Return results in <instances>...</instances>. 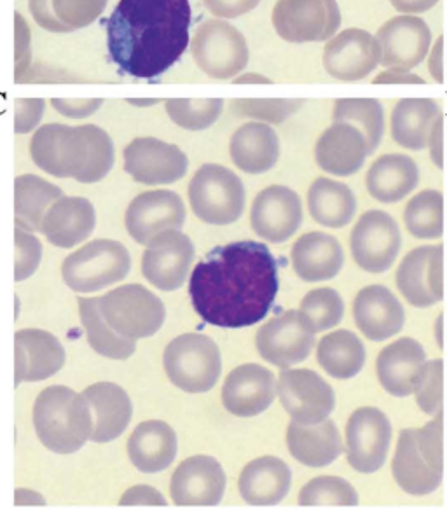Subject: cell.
I'll return each mask as SVG.
<instances>
[{
	"mask_svg": "<svg viewBox=\"0 0 447 512\" xmlns=\"http://www.w3.org/2000/svg\"><path fill=\"white\" fill-rule=\"evenodd\" d=\"M280 291L278 263L268 245L234 242L208 252L194 266L189 296L210 326L241 329L266 319Z\"/></svg>",
	"mask_w": 447,
	"mask_h": 512,
	"instance_id": "1",
	"label": "cell"
},
{
	"mask_svg": "<svg viewBox=\"0 0 447 512\" xmlns=\"http://www.w3.org/2000/svg\"><path fill=\"white\" fill-rule=\"evenodd\" d=\"M189 0H119L105 20L107 49L121 76L154 81L189 48Z\"/></svg>",
	"mask_w": 447,
	"mask_h": 512,
	"instance_id": "2",
	"label": "cell"
},
{
	"mask_svg": "<svg viewBox=\"0 0 447 512\" xmlns=\"http://www.w3.org/2000/svg\"><path fill=\"white\" fill-rule=\"evenodd\" d=\"M30 154L35 165L58 179L95 184L114 167V144L100 126L49 123L34 133Z\"/></svg>",
	"mask_w": 447,
	"mask_h": 512,
	"instance_id": "3",
	"label": "cell"
},
{
	"mask_svg": "<svg viewBox=\"0 0 447 512\" xmlns=\"http://www.w3.org/2000/svg\"><path fill=\"white\" fill-rule=\"evenodd\" d=\"M392 474L397 485L414 497L439 490L444 476V411L420 429L400 432Z\"/></svg>",
	"mask_w": 447,
	"mask_h": 512,
	"instance_id": "4",
	"label": "cell"
},
{
	"mask_svg": "<svg viewBox=\"0 0 447 512\" xmlns=\"http://www.w3.org/2000/svg\"><path fill=\"white\" fill-rule=\"evenodd\" d=\"M34 427L49 451L70 455L81 450L93 432V420L83 394L72 388L53 385L35 399Z\"/></svg>",
	"mask_w": 447,
	"mask_h": 512,
	"instance_id": "5",
	"label": "cell"
},
{
	"mask_svg": "<svg viewBox=\"0 0 447 512\" xmlns=\"http://www.w3.org/2000/svg\"><path fill=\"white\" fill-rule=\"evenodd\" d=\"M166 376L175 387L189 394H205L221 378V350L205 334H182L166 346L163 355Z\"/></svg>",
	"mask_w": 447,
	"mask_h": 512,
	"instance_id": "6",
	"label": "cell"
},
{
	"mask_svg": "<svg viewBox=\"0 0 447 512\" xmlns=\"http://www.w3.org/2000/svg\"><path fill=\"white\" fill-rule=\"evenodd\" d=\"M97 299L105 322L126 340L151 338L165 324L163 301L144 285H123Z\"/></svg>",
	"mask_w": 447,
	"mask_h": 512,
	"instance_id": "7",
	"label": "cell"
},
{
	"mask_svg": "<svg viewBox=\"0 0 447 512\" xmlns=\"http://www.w3.org/2000/svg\"><path fill=\"white\" fill-rule=\"evenodd\" d=\"M187 193L194 215L207 224H233L245 210L243 182L236 173L222 165H203L194 173Z\"/></svg>",
	"mask_w": 447,
	"mask_h": 512,
	"instance_id": "8",
	"label": "cell"
},
{
	"mask_svg": "<svg viewBox=\"0 0 447 512\" xmlns=\"http://www.w3.org/2000/svg\"><path fill=\"white\" fill-rule=\"evenodd\" d=\"M130 266V252L123 243L95 240L63 261L62 277L72 291L86 294L117 284L128 275Z\"/></svg>",
	"mask_w": 447,
	"mask_h": 512,
	"instance_id": "9",
	"label": "cell"
},
{
	"mask_svg": "<svg viewBox=\"0 0 447 512\" xmlns=\"http://www.w3.org/2000/svg\"><path fill=\"white\" fill-rule=\"evenodd\" d=\"M191 53L198 69L217 81L240 76L250 60L245 35L224 20L205 21L194 34Z\"/></svg>",
	"mask_w": 447,
	"mask_h": 512,
	"instance_id": "10",
	"label": "cell"
},
{
	"mask_svg": "<svg viewBox=\"0 0 447 512\" xmlns=\"http://www.w3.org/2000/svg\"><path fill=\"white\" fill-rule=\"evenodd\" d=\"M271 21L283 41L306 44L332 39L343 18L337 0H276Z\"/></svg>",
	"mask_w": 447,
	"mask_h": 512,
	"instance_id": "11",
	"label": "cell"
},
{
	"mask_svg": "<svg viewBox=\"0 0 447 512\" xmlns=\"http://www.w3.org/2000/svg\"><path fill=\"white\" fill-rule=\"evenodd\" d=\"M392 436V422L381 409L364 406L353 411L344 427V453L351 469L378 472L392 448Z\"/></svg>",
	"mask_w": 447,
	"mask_h": 512,
	"instance_id": "12",
	"label": "cell"
},
{
	"mask_svg": "<svg viewBox=\"0 0 447 512\" xmlns=\"http://www.w3.org/2000/svg\"><path fill=\"white\" fill-rule=\"evenodd\" d=\"M276 395L290 418L303 425L322 423L336 409L334 388L311 369H283Z\"/></svg>",
	"mask_w": 447,
	"mask_h": 512,
	"instance_id": "13",
	"label": "cell"
},
{
	"mask_svg": "<svg viewBox=\"0 0 447 512\" xmlns=\"http://www.w3.org/2000/svg\"><path fill=\"white\" fill-rule=\"evenodd\" d=\"M402 236L399 224L383 210H367L351 231L353 261L367 273H385L399 256Z\"/></svg>",
	"mask_w": 447,
	"mask_h": 512,
	"instance_id": "14",
	"label": "cell"
},
{
	"mask_svg": "<svg viewBox=\"0 0 447 512\" xmlns=\"http://www.w3.org/2000/svg\"><path fill=\"white\" fill-rule=\"evenodd\" d=\"M315 334L301 310H289L259 329L255 346L269 364L290 369L310 357L315 346Z\"/></svg>",
	"mask_w": 447,
	"mask_h": 512,
	"instance_id": "15",
	"label": "cell"
},
{
	"mask_svg": "<svg viewBox=\"0 0 447 512\" xmlns=\"http://www.w3.org/2000/svg\"><path fill=\"white\" fill-rule=\"evenodd\" d=\"M322 63L337 81H362L381 65V46L376 35L364 28H346L327 41Z\"/></svg>",
	"mask_w": 447,
	"mask_h": 512,
	"instance_id": "16",
	"label": "cell"
},
{
	"mask_svg": "<svg viewBox=\"0 0 447 512\" xmlns=\"http://www.w3.org/2000/svg\"><path fill=\"white\" fill-rule=\"evenodd\" d=\"M400 294L414 308H430L444 299V245H425L407 254L397 270Z\"/></svg>",
	"mask_w": 447,
	"mask_h": 512,
	"instance_id": "17",
	"label": "cell"
},
{
	"mask_svg": "<svg viewBox=\"0 0 447 512\" xmlns=\"http://www.w3.org/2000/svg\"><path fill=\"white\" fill-rule=\"evenodd\" d=\"M385 69L413 70L420 65L434 44L432 30L418 14H399L383 23L376 34Z\"/></svg>",
	"mask_w": 447,
	"mask_h": 512,
	"instance_id": "18",
	"label": "cell"
},
{
	"mask_svg": "<svg viewBox=\"0 0 447 512\" xmlns=\"http://www.w3.org/2000/svg\"><path fill=\"white\" fill-rule=\"evenodd\" d=\"M186 222V207L173 191L158 189L138 194L124 215L131 238L140 245H151L166 231H180Z\"/></svg>",
	"mask_w": 447,
	"mask_h": 512,
	"instance_id": "19",
	"label": "cell"
},
{
	"mask_svg": "<svg viewBox=\"0 0 447 512\" xmlns=\"http://www.w3.org/2000/svg\"><path fill=\"white\" fill-rule=\"evenodd\" d=\"M124 170L138 184H173L187 173L189 160L175 144L142 137L130 142L123 153Z\"/></svg>",
	"mask_w": 447,
	"mask_h": 512,
	"instance_id": "20",
	"label": "cell"
},
{
	"mask_svg": "<svg viewBox=\"0 0 447 512\" xmlns=\"http://www.w3.org/2000/svg\"><path fill=\"white\" fill-rule=\"evenodd\" d=\"M255 235L269 243H285L303 224V203L296 191L285 186L262 189L250 210Z\"/></svg>",
	"mask_w": 447,
	"mask_h": 512,
	"instance_id": "21",
	"label": "cell"
},
{
	"mask_svg": "<svg viewBox=\"0 0 447 512\" xmlns=\"http://www.w3.org/2000/svg\"><path fill=\"white\" fill-rule=\"evenodd\" d=\"M194 259V243L180 231L159 235L142 257V273L161 291H177L186 284Z\"/></svg>",
	"mask_w": 447,
	"mask_h": 512,
	"instance_id": "22",
	"label": "cell"
},
{
	"mask_svg": "<svg viewBox=\"0 0 447 512\" xmlns=\"http://www.w3.org/2000/svg\"><path fill=\"white\" fill-rule=\"evenodd\" d=\"M226 490V472L215 458L196 455L177 467L170 493L177 506H217Z\"/></svg>",
	"mask_w": 447,
	"mask_h": 512,
	"instance_id": "23",
	"label": "cell"
},
{
	"mask_svg": "<svg viewBox=\"0 0 447 512\" xmlns=\"http://www.w3.org/2000/svg\"><path fill=\"white\" fill-rule=\"evenodd\" d=\"M276 397V376L259 364H243L233 369L222 388L227 411L240 418L264 413Z\"/></svg>",
	"mask_w": 447,
	"mask_h": 512,
	"instance_id": "24",
	"label": "cell"
},
{
	"mask_svg": "<svg viewBox=\"0 0 447 512\" xmlns=\"http://www.w3.org/2000/svg\"><path fill=\"white\" fill-rule=\"evenodd\" d=\"M353 320L367 340L386 341L406 326V310L385 285H367L353 301Z\"/></svg>",
	"mask_w": 447,
	"mask_h": 512,
	"instance_id": "25",
	"label": "cell"
},
{
	"mask_svg": "<svg viewBox=\"0 0 447 512\" xmlns=\"http://www.w3.org/2000/svg\"><path fill=\"white\" fill-rule=\"evenodd\" d=\"M14 378L44 381L55 376L65 364V350L56 336L42 329H21L14 336Z\"/></svg>",
	"mask_w": 447,
	"mask_h": 512,
	"instance_id": "26",
	"label": "cell"
},
{
	"mask_svg": "<svg viewBox=\"0 0 447 512\" xmlns=\"http://www.w3.org/2000/svg\"><path fill=\"white\" fill-rule=\"evenodd\" d=\"M369 147L364 133L350 123H332L317 140L315 161L324 172L350 177L364 167Z\"/></svg>",
	"mask_w": 447,
	"mask_h": 512,
	"instance_id": "27",
	"label": "cell"
},
{
	"mask_svg": "<svg viewBox=\"0 0 447 512\" xmlns=\"http://www.w3.org/2000/svg\"><path fill=\"white\" fill-rule=\"evenodd\" d=\"M97 215L90 200L79 196H62L44 215L42 235L60 249H72L77 243L90 238L95 231Z\"/></svg>",
	"mask_w": 447,
	"mask_h": 512,
	"instance_id": "28",
	"label": "cell"
},
{
	"mask_svg": "<svg viewBox=\"0 0 447 512\" xmlns=\"http://www.w3.org/2000/svg\"><path fill=\"white\" fill-rule=\"evenodd\" d=\"M83 397L88 402L93 420V443H111L130 425L133 406L130 395L116 383H95L86 388Z\"/></svg>",
	"mask_w": 447,
	"mask_h": 512,
	"instance_id": "29",
	"label": "cell"
},
{
	"mask_svg": "<svg viewBox=\"0 0 447 512\" xmlns=\"http://www.w3.org/2000/svg\"><path fill=\"white\" fill-rule=\"evenodd\" d=\"M427 360L425 348L413 338H400L385 346L376 360L381 387L393 397L413 395L414 383Z\"/></svg>",
	"mask_w": 447,
	"mask_h": 512,
	"instance_id": "30",
	"label": "cell"
},
{
	"mask_svg": "<svg viewBox=\"0 0 447 512\" xmlns=\"http://www.w3.org/2000/svg\"><path fill=\"white\" fill-rule=\"evenodd\" d=\"M292 268L304 282H327L343 268L344 252L336 236L311 231L292 247Z\"/></svg>",
	"mask_w": 447,
	"mask_h": 512,
	"instance_id": "31",
	"label": "cell"
},
{
	"mask_svg": "<svg viewBox=\"0 0 447 512\" xmlns=\"http://www.w3.org/2000/svg\"><path fill=\"white\" fill-rule=\"evenodd\" d=\"M287 446L299 464L313 469L331 465L344 451L343 437L331 418L317 425H303L292 420L287 429Z\"/></svg>",
	"mask_w": 447,
	"mask_h": 512,
	"instance_id": "32",
	"label": "cell"
},
{
	"mask_svg": "<svg viewBox=\"0 0 447 512\" xmlns=\"http://www.w3.org/2000/svg\"><path fill=\"white\" fill-rule=\"evenodd\" d=\"M292 472L276 457H261L241 471L238 488L241 499L250 506H276L290 492Z\"/></svg>",
	"mask_w": 447,
	"mask_h": 512,
	"instance_id": "33",
	"label": "cell"
},
{
	"mask_svg": "<svg viewBox=\"0 0 447 512\" xmlns=\"http://www.w3.org/2000/svg\"><path fill=\"white\" fill-rule=\"evenodd\" d=\"M229 154L234 165L243 172L250 175L266 173L278 163L280 139L268 123H247L233 133Z\"/></svg>",
	"mask_w": 447,
	"mask_h": 512,
	"instance_id": "34",
	"label": "cell"
},
{
	"mask_svg": "<svg viewBox=\"0 0 447 512\" xmlns=\"http://www.w3.org/2000/svg\"><path fill=\"white\" fill-rule=\"evenodd\" d=\"M365 184L374 200L397 203L420 184V168L407 154H383L367 170Z\"/></svg>",
	"mask_w": 447,
	"mask_h": 512,
	"instance_id": "35",
	"label": "cell"
},
{
	"mask_svg": "<svg viewBox=\"0 0 447 512\" xmlns=\"http://www.w3.org/2000/svg\"><path fill=\"white\" fill-rule=\"evenodd\" d=\"M128 455L140 472L165 471L177 455V434L168 423L159 420L140 423L128 441Z\"/></svg>",
	"mask_w": 447,
	"mask_h": 512,
	"instance_id": "36",
	"label": "cell"
},
{
	"mask_svg": "<svg viewBox=\"0 0 447 512\" xmlns=\"http://www.w3.org/2000/svg\"><path fill=\"white\" fill-rule=\"evenodd\" d=\"M109 0H28V9L39 27L53 34H70L90 27Z\"/></svg>",
	"mask_w": 447,
	"mask_h": 512,
	"instance_id": "37",
	"label": "cell"
},
{
	"mask_svg": "<svg viewBox=\"0 0 447 512\" xmlns=\"http://www.w3.org/2000/svg\"><path fill=\"white\" fill-rule=\"evenodd\" d=\"M441 114V105L434 98H402L393 107L392 139L409 151L425 149Z\"/></svg>",
	"mask_w": 447,
	"mask_h": 512,
	"instance_id": "38",
	"label": "cell"
},
{
	"mask_svg": "<svg viewBox=\"0 0 447 512\" xmlns=\"http://www.w3.org/2000/svg\"><path fill=\"white\" fill-rule=\"evenodd\" d=\"M308 210L318 224L341 229L357 214V198L344 182L318 177L308 191Z\"/></svg>",
	"mask_w": 447,
	"mask_h": 512,
	"instance_id": "39",
	"label": "cell"
},
{
	"mask_svg": "<svg viewBox=\"0 0 447 512\" xmlns=\"http://www.w3.org/2000/svg\"><path fill=\"white\" fill-rule=\"evenodd\" d=\"M63 194L60 187L48 180L25 173L14 180V221L16 228L25 231H41L42 219L49 207L60 200Z\"/></svg>",
	"mask_w": 447,
	"mask_h": 512,
	"instance_id": "40",
	"label": "cell"
},
{
	"mask_svg": "<svg viewBox=\"0 0 447 512\" xmlns=\"http://www.w3.org/2000/svg\"><path fill=\"white\" fill-rule=\"evenodd\" d=\"M365 346L357 334L337 329L325 334L317 346L318 364L336 380H351L365 366Z\"/></svg>",
	"mask_w": 447,
	"mask_h": 512,
	"instance_id": "41",
	"label": "cell"
},
{
	"mask_svg": "<svg viewBox=\"0 0 447 512\" xmlns=\"http://www.w3.org/2000/svg\"><path fill=\"white\" fill-rule=\"evenodd\" d=\"M79 313L88 343L107 359L126 360L137 350V341L126 340L105 322L97 298H79Z\"/></svg>",
	"mask_w": 447,
	"mask_h": 512,
	"instance_id": "42",
	"label": "cell"
},
{
	"mask_svg": "<svg viewBox=\"0 0 447 512\" xmlns=\"http://www.w3.org/2000/svg\"><path fill=\"white\" fill-rule=\"evenodd\" d=\"M332 123H350L364 133L369 154L376 153L385 133V109L376 98H341L334 102Z\"/></svg>",
	"mask_w": 447,
	"mask_h": 512,
	"instance_id": "43",
	"label": "cell"
},
{
	"mask_svg": "<svg viewBox=\"0 0 447 512\" xmlns=\"http://www.w3.org/2000/svg\"><path fill=\"white\" fill-rule=\"evenodd\" d=\"M402 217L409 235L414 238H441L444 231V196L437 189H425L409 200Z\"/></svg>",
	"mask_w": 447,
	"mask_h": 512,
	"instance_id": "44",
	"label": "cell"
},
{
	"mask_svg": "<svg viewBox=\"0 0 447 512\" xmlns=\"http://www.w3.org/2000/svg\"><path fill=\"white\" fill-rule=\"evenodd\" d=\"M297 502L303 507H353L358 506V493L346 479L318 476L303 486Z\"/></svg>",
	"mask_w": 447,
	"mask_h": 512,
	"instance_id": "45",
	"label": "cell"
},
{
	"mask_svg": "<svg viewBox=\"0 0 447 512\" xmlns=\"http://www.w3.org/2000/svg\"><path fill=\"white\" fill-rule=\"evenodd\" d=\"M165 107L175 125L189 132H201L210 128L217 119L221 118L224 100L221 98L166 100Z\"/></svg>",
	"mask_w": 447,
	"mask_h": 512,
	"instance_id": "46",
	"label": "cell"
},
{
	"mask_svg": "<svg viewBox=\"0 0 447 512\" xmlns=\"http://www.w3.org/2000/svg\"><path fill=\"white\" fill-rule=\"evenodd\" d=\"M299 310L310 322L313 331L322 333L341 324L344 317V301L339 292L331 287H322L308 292L301 301Z\"/></svg>",
	"mask_w": 447,
	"mask_h": 512,
	"instance_id": "47",
	"label": "cell"
},
{
	"mask_svg": "<svg viewBox=\"0 0 447 512\" xmlns=\"http://www.w3.org/2000/svg\"><path fill=\"white\" fill-rule=\"evenodd\" d=\"M304 100L296 98H238L233 100V111L241 118H252L268 125H282L283 121L292 118L301 107Z\"/></svg>",
	"mask_w": 447,
	"mask_h": 512,
	"instance_id": "48",
	"label": "cell"
},
{
	"mask_svg": "<svg viewBox=\"0 0 447 512\" xmlns=\"http://www.w3.org/2000/svg\"><path fill=\"white\" fill-rule=\"evenodd\" d=\"M413 395L421 411L435 416L444 406V360H425L414 383Z\"/></svg>",
	"mask_w": 447,
	"mask_h": 512,
	"instance_id": "49",
	"label": "cell"
},
{
	"mask_svg": "<svg viewBox=\"0 0 447 512\" xmlns=\"http://www.w3.org/2000/svg\"><path fill=\"white\" fill-rule=\"evenodd\" d=\"M14 280L23 282L32 277L39 264H41L42 245L34 235H30L25 229L16 228L14 231Z\"/></svg>",
	"mask_w": 447,
	"mask_h": 512,
	"instance_id": "50",
	"label": "cell"
},
{
	"mask_svg": "<svg viewBox=\"0 0 447 512\" xmlns=\"http://www.w3.org/2000/svg\"><path fill=\"white\" fill-rule=\"evenodd\" d=\"M16 23V58H14V81L21 83L25 81V74L32 63V37L27 21L20 13H14Z\"/></svg>",
	"mask_w": 447,
	"mask_h": 512,
	"instance_id": "51",
	"label": "cell"
},
{
	"mask_svg": "<svg viewBox=\"0 0 447 512\" xmlns=\"http://www.w3.org/2000/svg\"><path fill=\"white\" fill-rule=\"evenodd\" d=\"M46 102L42 98H16L14 102V132L18 135L34 132L41 123Z\"/></svg>",
	"mask_w": 447,
	"mask_h": 512,
	"instance_id": "52",
	"label": "cell"
},
{
	"mask_svg": "<svg viewBox=\"0 0 447 512\" xmlns=\"http://www.w3.org/2000/svg\"><path fill=\"white\" fill-rule=\"evenodd\" d=\"M51 105L62 116L70 119L90 118L104 105V100L91 98V100H70V98H53Z\"/></svg>",
	"mask_w": 447,
	"mask_h": 512,
	"instance_id": "53",
	"label": "cell"
},
{
	"mask_svg": "<svg viewBox=\"0 0 447 512\" xmlns=\"http://www.w3.org/2000/svg\"><path fill=\"white\" fill-rule=\"evenodd\" d=\"M203 2L210 13L224 20L240 18L243 14L254 11L255 7L261 4V0H203Z\"/></svg>",
	"mask_w": 447,
	"mask_h": 512,
	"instance_id": "54",
	"label": "cell"
},
{
	"mask_svg": "<svg viewBox=\"0 0 447 512\" xmlns=\"http://www.w3.org/2000/svg\"><path fill=\"white\" fill-rule=\"evenodd\" d=\"M119 504L121 506H166V500L151 486H133L124 493Z\"/></svg>",
	"mask_w": 447,
	"mask_h": 512,
	"instance_id": "55",
	"label": "cell"
},
{
	"mask_svg": "<svg viewBox=\"0 0 447 512\" xmlns=\"http://www.w3.org/2000/svg\"><path fill=\"white\" fill-rule=\"evenodd\" d=\"M428 149H430V160L435 167L442 170L444 168V114H441L434 123L428 139Z\"/></svg>",
	"mask_w": 447,
	"mask_h": 512,
	"instance_id": "56",
	"label": "cell"
},
{
	"mask_svg": "<svg viewBox=\"0 0 447 512\" xmlns=\"http://www.w3.org/2000/svg\"><path fill=\"white\" fill-rule=\"evenodd\" d=\"M372 84H427L423 77L414 74L413 70L386 69L372 79Z\"/></svg>",
	"mask_w": 447,
	"mask_h": 512,
	"instance_id": "57",
	"label": "cell"
},
{
	"mask_svg": "<svg viewBox=\"0 0 447 512\" xmlns=\"http://www.w3.org/2000/svg\"><path fill=\"white\" fill-rule=\"evenodd\" d=\"M428 72L435 83H444V35H439L428 53Z\"/></svg>",
	"mask_w": 447,
	"mask_h": 512,
	"instance_id": "58",
	"label": "cell"
},
{
	"mask_svg": "<svg viewBox=\"0 0 447 512\" xmlns=\"http://www.w3.org/2000/svg\"><path fill=\"white\" fill-rule=\"evenodd\" d=\"M390 4L400 14H421L434 9L439 0H390Z\"/></svg>",
	"mask_w": 447,
	"mask_h": 512,
	"instance_id": "59",
	"label": "cell"
},
{
	"mask_svg": "<svg viewBox=\"0 0 447 512\" xmlns=\"http://www.w3.org/2000/svg\"><path fill=\"white\" fill-rule=\"evenodd\" d=\"M44 506V499L30 490H16V506Z\"/></svg>",
	"mask_w": 447,
	"mask_h": 512,
	"instance_id": "60",
	"label": "cell"
},
{
	"mask_svg": "<svg viewBox=\"0 0 447 512\" xmlns=\"http://www.w3.org/2000/svg\"><path fill=\"white\" fill-rule=\"evenodd\" d=\"M234 84H273V81L269 77L261 76V74H255V72H247V74H241V76L234 77Z\"/></svg>",
	"mask_w": 447,
	"mask_h": 512,
	"instance_id": "61",
	"label": "cell"
},
{
	"mask_svg": "<svg viewBox=\"0 0 447 512\" xmlns=\"http://www.w3.org/2000/svg\"><path fill=\"white\" fill-rule=\"evenodd\" d=\"M434 334L439 348H444V313H441V315L437 317V322H435L434 327Z\"/></svg>",
	"mask_w": 447,
	"mask_h": 512,
	"instance_id": "62",
	"label": "cell"
},
{
	"mask_svg": "<svg viewBox=\"0 0 447 512\" xmlns=\"http://www.w3.org/2000/svg\"><path fill=\"white\" fill-rule=\"evenodd\" d=\"M128 104L135 105V107H151V105L161 104L159 98H149V100H135V98H128Z\"/></svg>",
	"mask_w": 447,
	"mask_h": 512,
	"instance_id": "63",
	"label": "cell"
}]
</instances>
